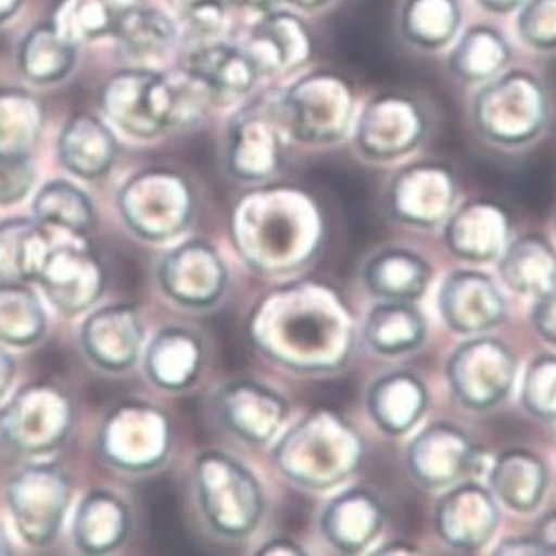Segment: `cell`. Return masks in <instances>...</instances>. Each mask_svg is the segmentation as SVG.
<instances>
[{
  "mask_svg": "<svg viewBox=\"0 0 556 556\" xmlns=\"http://www.w3.org/2000/svg\"><path fill=\"white\" fill-rule=\"evenodd\" d=\"M545 459L528 446L502 451L489 469V489L500 504L519 515L534 513L547 491Z\"/></svg>",
  "mask_w": 556,
  "mask_h": 556,
  "instance_id": "cell-32",
  "label": "cell"
},
{
  "mask_svg": "<svg viewBox=\"0 0 556 556\" xmlns=\"http://www.w3.org/2000/svg\"><path fill=\"white\" fill-rule=\"evenodd\" d=\"M174 429L169 416L143 401L115 405L98 433V453L109 467L122 473H152L172 455Z\"/></svg>",
  "mask_w": 556,
  "mask_h": 556,
  "instance_id": "cell-11",
  "label": "cell"
},
{
  "mask_svg": "<svg viewBox=\"0 0 556 556\" xmlns=\"http://www.w3.org/2000/svg\"><path fill=\"white\" fill-rule=\"evenodd\" d=\"M291 137L277 96L249 100L227 124L223 167L240 182H270L287 169Z\"/></svg>",
  "mask_w": 556,
  "mask_h": 556,
  "instance_id": "cell-9",
  "label": "cell"
},
{
  "mask_svg": "<svg viewBox=\"0 0 556 556\" xmlns=\"http://www.w3.org/2000/svg\"><path fill=\"white\" fill-rule=\"evenodd\" d=\"M493 554H547L545 547L532 536H513V539H506L497 545V549Z\"/></svg>",
  "mask_w": 556,
  "mask_h": 556,
  "instance_id": "cell-49",
  "label": "cell"
},
{
  "mask_svg": "<svg viewBox=\"0 0 556 556\" xmlns=\"http://www.w3.org/2000/svg\"><path fill=\"white\" fill-rule=\"evenodd\" d=\"M53 249L51 229L36 218H8L0 223V280L34 285Z\"/></svg>",
  "mask_w": 556,
  "mask_h": 556,
  "instance_id": "cell-36",
  "label": "cell"
},
{
  "mask_svg": "<svg viewBox=\"0 0 556 556\" xmlns=\"http://www.w3.org/2000/svg\"><path fill=\"white\" fill-rule=\"evenodd\" d=\"M16 372H18V363L16 358L0 345V401H3L12 386H14V379H16Z\"/></svg>",
  "mask_w": 556,
  "mask_h": 556,
  "instance_id": "cell-51",
  "label": "cell"
},
{
  "mask_svg": "<svg viewBox=\"0 0 556 556\" xmlns=\"http://www.w3.org/2000/svg\"><path fill=\"white\" fill-rule=\"evenodd\" d=\"M459 23L457 0H407L401 12L403 38L422 51L444 49L455 38Z\"/></svg>",
  "mask_w": 556,
  "mask_h": 556,
  "instance_id": "cell-43",
  "label": "cell"
},
{
  "mask_svg": "<svg viewBox=\"0 0 556 556\" xmlns=\"http://www.w3.org/2000/svg\"><path fill=\"white\" fill-rule=\"evenodd\" d=\"M36 285L49 304L64 317L96 308L109 289V266L90 247H53L38 273Z\"/></svg>",
  "mask_w": 556,
  "mask_h": 556,
  "instance_id": "cell-18",
  "label": "cell"
},
{
  "mask_svg": "<svg viewBox=\"0 0 556 556\" xmlns=\"http://www.w3.org/2000/svg\"><path fill=\"white\" fill-rule=\"evenodd\" d=\"M530 324L545 343L556 348V289L534 298L530 308Z\"/></svg>",
  "mask_w": 556,
  "mask_h": 556,
  "instance_id": "cell-48",
  "label": "cell"
},
{
  "mask_svg": "<svg viewBox=\"0 0 556 556\" xmlns=\"http://www.w3.org/2000/svg\"><path fill=\"white\" fill-rule=\"evenodd\" d=\"M513 238L510 212L493 199H471L457 203L442 225L446 251L467 264L497 262Z\"/></svg>",
  "mask_w": 556,
  "mask_h": 556,
  "instance_id": "cell-23",
  "label": "cell"
},
{
  "mask_svg": "<svg viewBox=\"0 0 556 556\" xmlns=\"http://www.w3.org/2000/svg\"><path fill=\"white\" fill-rule=\"evenodd\" d=\"M132 530V513L124 497L113 491H90L73 517V543L90 556L113 554L126 545Z\"/></svg>",
  "mask_w": 556,
  "mask_h": 556,
  "instance_id": "cell-31",
  "label": "cell"
},
{
  "mask_svg": "<svg viewBox=\"0 0 556 556\" xmlns=\"http://www.w3.org/2000/svg\"><path fill=\"white\" fill-rule=\"evenodd\" d=\"M113 38L117 40L122 58L146 64L172 51L178 40V25L163 10L139 3L124 14Z\"/></svg>",
  "mask_w": 556,
  "mask_h": 556,
  "instance_id": "cell-37",
  "label": "cell"
},
{
  "mask_svg": "<svg viewBox=\"0 0 556 556\" xmlns=\"http://www.w3.org/2000/svg\"><path fill=\"white\" fill-rule=\"evenodd\" d=\"M497 275L506 289L534 300L556 289V247L543 233L510 238L497 257Z\"/></svg>",
  "mask_w": 556,
  "mask_h": 556,
  "instance_id": "cell-33",
  "label": "cell"
},
{
  "mask_svg": "<svg viewBox=\"0 0 556 556\" xmlns=\"http://www.w3.org/2000/svg\"><path fill=\"white\" fill-rule=\"evenodd\" d=\"M71 497V478L55 462H31L21 467L5 489L16 530L31 547H47L58 539Z\"/></svg>",
  "mask_w": 556,
  "mask_h": 556,
  "instance_id": "cell-13",
  "label": "cell"
},
{
  "mask_svg": "<svg viewBox=\"0 0 556 556\" xmlns=\"http://www.w3.org/2000/svg\"><path fill=\"white\" fill-rule=\"evenodd\" d=\"M471 119L486 143L526 148L543 135L549 122L547 90L530 71L506 68L480 86Z\"/></svg>",
  "mask_w": 556,
  "mask_h": 556,
  "instance_id": "cell-7",
  "label": "cell"
},
{
  "mask_svg": "<svg viewBox=\"0 0 556 556\" xmlns=\"http://www.w3.org/2000/svg\"><path fill=\"white\" fill-rule=\"evenodd\" d=\"M405 467L416 486L444 491L478 473L480 448L469 431L455 422L438 420L412 438L405 451Z\"/></svg>",
  "mask_w": 556,
  "mask_h": 556,
  "instance_id": "cell-17",
  "label": "cell"
},
{
  "mask_svg": "<svg viewBox=\"0 0 556 556\" xmlns=\"http://www.w3.org/2000/svg\"><path fill=\"white\" fill-rule=\"evenodd\" d=\"M242 262L260 275H291L311 266L326 242L324 212L298 185L262 182L238 199L229 218Z\"/></svg>",
  "mask_w": 556,
  "mask_h": 556,
  "instance_id": "cell-2",
  "label": "cell"
},
{
  "mask_svg": "<svg viewBox=\"0 0 556 556\" xmlns=\"http://www.w3.org/2000/svg\"><path fill=\"white\" fill-rule=\"evenodd\" d=\"M433 280V266L416 251L386 247L363 262L361 282L375 300L418 302Z\"/></svg>",
  "mask_w": 556,
  "mask_h": 556,
  "instance_id": "cell-30",
  "label": "cell"
},
{
  "mask_svg": "<svg viewBox=\"0 0 556 556\" xmlns=\"http://www.w3.org/2000/svg\"><path fill=\"white\" fill-rule=\"evenodd\" d=\"M277 102L291 141L328 148L341 143L354 128V88L334 71H313L295 79L277 92Z\"/></svg>",
  "mask_w": 556,
  "mask_h": 556,
  "instance_id": "cell-8",
  "label": "cell"
},
{
  "mask_svg": "<svg viewBox=\"0 0 556 556\" xmlns=\"http://www.w3.org/2000/svg\"><path fill=\"white\" fill-rule=\"evenodd\" d=\"M429 135V115L407 92H381L354 119L352 139L361 159L394 163L420 148Z\"/></svg>",
  "mask_w": 556,
  "mask_h": 556,
  "instance_id": "cell-14",
  "label": "cell"
},
{
  "mask_svg": "<svg viewBox=\"0 0 556 556\" xmlns=\"http://www.w3.org/2000/svg\"><path fill=\"white\" fill-rule=\"evenodd\" d=\"M210 109L203 86L182 68L165 73L132 64L115 71L100 88L102 117L143 141L197 126Z\"/></svg>",
  "mask_w": 556,
  "mask_h": 556,
  "instance_id": "cell-3",
  "label": "cell"
},
{
  "mask_svg": "<svg viewBox=\"0 0 556 556\" xmlns=\"http://www.w3.org/2000/svg\"><path fill=\"white\" fill-rule=\"evenodd\" d=\"M444 372L448 390L462 407L491 412L513 394L519 358L506 341L486 332L462 341L451 352Z\"/></svg>",
  "mask_w": 556,
  "mask_h": 556,
  "instance_id": "cell-12",
  "label": "cell"
},
{
  "mask_svg": "<svg viewBox=\"0 0 556 556\" xmlns=\"http://www.w3.org/2000/svg\"><path fill=\"white\" fill-rule=\"evenodd\" d=\"M146 326L137 304L115 302L90 308L79 328V345L90 365L124 375L141 361Z\"/></svg>",
  "mask_w": 556,
  "mask_h": 556,
  "instance_id": "cell-21",
  "label": "cell"
},
{
  "mask_svg": "<svg viewBox=\"0 0 556 556\" xmlns=\"http://www.w3.org/2000/svg\"><path fill=\"white\" fill-rule=\"evenodd\" d=\"M161 293L180 308H216L229 289V268L220 251L203 240H185L163 255L156 268Z\"/></svg>",
  "mask_w": 556,
  "mask_h": 556,
  "instance_id": "cell-15",
  "label": "cell"
},
{
  "mask_svg": "<svg viewBox=\"0 0 556 556\" xmlns=\"http://www.w3.org/2000/svg\"><path fill=\"white\" fill-rule=\"evenodd\" d=\"M117 212L128 231L150 244H163L188 231L197 218V190L182 172L148 165L117 190Z\"/></svg>",
  "mask_w": 556,
  "mask_h": 556,
  "instance_id": "cell-5",
  "label": "cell"
},
{
  "mask_svg": "<svg viewBox=\"0 0 556 556\" xmlns=\"http://www.w3.org/2000/svg\"><path fill=\"white\" fill-rule=\"evenodd\" d=\"M363 438L337 409L319 407L289 427L270 448V462L287 482L326 493L352 480L363 465Z\"/></svg>",
  "mask_w": 556,
  "mask_h": 556,
  "instance_id": "cell-4",
  "label": "cell"
},
{
  "mask_svg": "<svg viewBox=\"0 0 556 556\" xmlns=\"http://www.w3.org/2000/svg\"><path fill=\"white\" fill-rule=\"evenodd\" d=\"M459 182L455 169L442 161L403 165L390 180L386 207L392 220L414 229H435L457 207Z\"/></svg>",
  "mask_w": 556,
  "mask_h": 556,
  "instance_id": "cell-16",
  "label": "cell"
},
{
  "mask_svg": "<svg viewBox=\"0 0 556 556\" xmlns=\"http://www.w3.org/2000/svg\"><path fill=\"white\" fill-rule=\"evenodd\" d=\"M182 71L203 86L212 106H231L247 100L260 79L244 47L218 38L192 42L185 53Z\"/></svg>",
  "mask_w": 556,
  "mask_h": 556,
  "instance_id": "cell-24",
  "label": "cell"
},
{
  "mask_svg": "<svg viewBox=\"0 0 556 556\" xmlns=\"http://www.w3.org/2000/svg\"><path fill=\"white\" fill-rule=\"evenodd\" d=\"M435 302L444 326L462 337L486 334L508 317V302L502 287L493 275L476 268L448 273Z\"/></svg>",
  "mask_w": 556,
  "mask_h": 556,
  "instance_id": "cell-20",
  "label": "cell"
},
{
  "mask_svg": "<svg viewBox=\"0 0 556 556\" xmlns=\"http://www.w3.org/2000/svg\"><path fill=\"white\" fill-rule=\"evenodd\" d=\"M77 51L79 47L47 18L23 34L16 47V66L29 84L53 86L71 77L77 66Z\"/></svg>",
  "mask_w": 556,
  "mask_h": 556,
  "instance_id": "cell-35",
  "label": "cell"
},
{
  "mask_svg": "<svg viewBox=\"0 0 556 556\" xmlns=\"http://www.w3.org/2000/svg\"><path fill=\"white\" fill-rule=\"evenodd\" d=\"M386 528V506L367 489H345L319 515V532L341 554H363Z\"/></svg>",
  "mask_w": 556,
  "mask_h": 556,
  "instance_id": "cell-27",
  "label": "cell"
},
{
  "mask_svg": "<svg viewBox=\"0 0 556 556\" xmlns=\"http://www.w3.org/2000/svg\"><path fill=\"white\" fill-rule=\"evenodd\" d=\"M47 113L31 90L0 86V152L31 154L45 130Z\"/></svg>",
  "mask_w": 556,
  "mask_h": 556,
  "instance_id": "cell-40",
  "label": "cell"
},
{
  "mask_svg": "<svg viewBox=\"0 0 556 556\" xmlns=\"http://www.w3.org/2000/svg\"><path fill=\"white\" fill-rule=\"evenodd\" d=\"M429 403L427 383L409 369H392V372L377 377L365 394L369 418L390 438H401L414 431L425 418Z\"/></svg>",
  "mask_w": 556,
  "mask_h": 556,
  "instance_id": "cell-29",
  "label": "cell"
},
{
  "mask_svg": "<svg viewBox=\"0 0 556 556\" xmlns=\"http://www.w3.org/2000/svg\"><path fill=\"white\" fill-rule=\"evenodd\" d=\"M143 0H58L51 21L77 47L113 36L124 14Z\"/></svg>",
  "mask_w": 556,
  "mask_h": 556,
  "instance_id": "cell-41",
  "label": "cell"
},
{
  "mask_svg": "<svg viewBox=\"0 0 556 556\" xmlns=\"http://www.w3.org/2000/svg\"><path fill=\"white\" fill-rule=\"evenodd\" d=\"M49 330L38 293L27 282L0 280V343L14 348L38 345Z\"/></svg>",
  "mask_w": 556,
  "mask_h": 556,
  "instance_id": "cell-42",
  "label": "cell"
},
{
  "mask_svg": "<svg viewBox=\"0 0 556 556\" xmlns=\"http://www.w3.org/2000/svg\"><path fill=\"white\" fill-rule=\"evenodd\" d=\"M255 554L257 556H270V554L300 556V554H304V547L298 541H293L291 536H275V539H268L264 545H260Z\"/></svg>",
  "mask_w": 556,
  "mask_h": 556,
  "instance_id": "cell-50",
  "label": "cell"
},
{
  "mask_svg": "<svg viewBox=\"0 0 556 556\" xmlns=\"http://www.w3.org/2000/svg\"><path fill=\"white\" fill-rule=\"evenodd\" d=\"M169 5L192 42L218 38L229 14L225 0H169Z\"/></svg>",
  "mask_w": 556,
  "mask_h": 556,
  "instance_id": "cell-45",
  "label": "cell"
},
{
  "mask_svg": "<svg viewBox=\"0 0 556 556\" xmlns=\"http://www.w3.org/2000/svg\"><path fill=\"white\" fill-rule=\"evenodd\" d=\"M247 337L262 356L295 375H337L354 356L358 328L332 287L289 282L253 304Z\"/></svg>",
  "mask_w": 556,
  "mask_h": 556,
  "instance_id": "cell-1",
  "label": "cell"
},
{
  "mask_svg": "<svg viewBox=\"0 0 556 556\" xmlns=\"http://www.w3.org/2000/svg\"><path fill=\"white\" fill-rule=\"evenodd\" d=\"M478 3L491 14H510L519 10L526 0H478Z\"/></svg>",
  "mask_w": 556,
  "mask_h": 556,
  "instance_id": "cell-55",
  "label": "cell"
},
{
  "mask_svg": "<svg viewBox=\"0 0 556 556\" xmlns=\"http://www.w3.org/2000/svg\"><path fill=\"white\" fill-rule=\"evenodd\" d=\"M289 412L291 405L280 392L253 379L229 381L214 394L218 425L251 446H264L280 435Z\"/></svg>",
  "mask_w": 556,
  "mask_h": 556,
  "instance_id": "cell-22",
  "label": "cell"
},
{
  "mask_svg": "<svg viewBox=\"0 0 556 556\" xmlns=\"http://www.w3.org/2000/svg\"><path fill=\"white\" fill-rule=\"evenodd\" d=\"M500 502L473 478L444 489L433 508V532L451 549L473 554L484 549L500 528Z\"/></svg>",
  "mask_w": 556,
  "mask_h": 556,
  "instance_id": "cell-19",
  "label": "cell"
},
{
  "mask_svg": "<svg viewBox=\"0 0 556 556\" xmlns=\"http://www.w3.org/2000/svg\"><path fill=\"white\" fill-rule=\"evenodd\" d=\"M534 539L545 547L547 554H556V510L547 513L539 519Z\"/></svg>",
  "mask_w": 556,
  "mask_h": 556,
  "instance_id": "cell-52",
  "label": "cell"
},
{
  "mask_svg": "<svg viewBox=\"0 0 556 556\" xmlns=\"http://www.w3.org/2000/svg\"><path fill=\"white\" fill-rule=\"evenodd\" d=\"M429 334L427 317L416 302L377 300L361 326L363 343L379 356H405L418 352Z\"/></svg>",
  "mask_w": 556,
  "mask_h": 556,
  "instance_id": "cell-34",
  "label": "cell"
},
{
  "mask_svg": "<svg viewBox=\"0 0 556 556\" xmlns=\"http://www.w3.org/2000/svg\"><path fill=\"white\" fill-rule=\"evenodd\" d=\"M513 49L508 40L489 25H476L448 55V71L467 84H484L508 68Z\"/></svg>",
  "mask_w": 556,
  "mask_h": 556,
  "instance_id": "cell-39",
  "label": "cell"
},
{
  "mask_svg": "<svg viewBox=\"0 0 556 556\" xmlns=\"http://www.w3.org/2000/svg\"><path fill=\"white\" fill-rule=\"evenodd\" d=\"M10 554H14V545H12L10 536H8L5 526L0 523V556H10Z\"/></svg>",
  "mask_w": 556,
  "mask_h": 556,
  "instance_id": "cell-58",
  "label": "cell"
},
{
  "mask_svg": "<svg viewBox=\"0 0 556 556\" xmlns=\"http://www.w3.org/2000/svg\"><path fill=\"white\" fill-rule=\"evenodd\" d=\"M122 146L109 122L88 111L73 113L58 135V159L64 169L86 182L106 178L117 159Z\"/></svg>",
  "mask_w": 556,
  "mask_h": 556,
  "instance_id": "cell-26",
  "label": "cell"
},
{
  "mask_svg": "<svg viewBox=\"0 0 556 556\" xmlns=\"http://www.w3.org/2000/svg\"><path fill=\"white\" fill-rule=\"evenodd\" d=\"M244 51L260 77H275L304 66L313 55L308 25L293 12L268 10L253 25Z\"/></svg>",
  "mask_w": 556,
  "mask_h": 556,
  "instance_id": "cell-25",
  "label": "cell"
},
{
  "mask_svg": "<svg viewBox=\"0 0 556 556\" xmlns=\"http://www.w3.org/2000/svg\"><path fill=\"white\" fill-rule=\"evenodd\" d=\"M31 214L49 229L58 227L77 238L98 227V210L79 185L66 178L47 180L31 201Z\"/></svg>",
  "mask_w": 556,
  "mask_h": 556,
  "instance_id": "cell-38",
  "label": "cell"
},
{
  "mask_svg": "<svg viewBox=\"0 0 556 556\" xmlns=\"http://www.w3.org/2000/svg\"><path fill=\"white\" fill-rule=\"evenodd\" d=\"M418 552V545L412 543V541H405V539H399V541H388L383 545H377L372 554H379V556H390V554H416Z\"/></svg>",
  "mask_w": 556,
  "mask_h": 556,
  "instance_id": "cell-54",
  "label": "cell"
},
{
  "mask_svg": "<svg viewBox=\"0 0 556 556\" xmlns=\"http://www.w3.org/2000/svg\"><path fill=\"white\" fill-rule=\"evenodd\" d=\"M146 379L169 394L194 388L205 367L203 339L182 326H167L152 337L143 352Z\"/></svg>",
  "mask_w": 556,
  "mask_h": 556,
  "instance_id": "cell-28",
  "label": "cell"
},
{
  "mask_svg": "<svg viewBox=\"0 0 556 556\" xmlns=\"http://www.w3.org/2000/svg\"><path fill=\"white\" fill-rule=\"evenodd\" d=\"M73 427V399L51 381L23 386L0 409V440L25 457L53 455L68 442Z\"/></svg>",
  "mask_w": 556,
  "mask_h": 556,
  "instance_id": "cell-10",
  "label": "cell"
},
{
  "mask_svg": "<svg viewBox=\"0 0 556 556\" xmlns=\"http://www.w3.org/2000/svg\"><path fill=\"white\" fill-rule=\"evenodd\" d=\"M521 407L541 422H556V354L534 356L521 377Z\"/></svg>",
  "mask_w": 556,
  "mask_h": 556,
  "instance_id": "cell-44",
  "label": "cell"
},
{
  "mask_svg": "<svg viewBox=\"0 0 556 556\" xmlns=\"http://www.w3.org/2000/svg\"><path fill=\"white\" fill-rule=\"evenodd\" d=\"M36 185V165L31 154L0 152V207H12L25 201Z\"/></svg>",
  "mask_w": 556,
  "mask_h": 556,
  "instance_id": "cell-47",
  "label": "cell"
},
{
  "mask_svg": "<svg viewBox=\"0 0 556 556\" xmlns=\"http://www.w3.org/2000/svg\"><path fill=\"white\" fill-rule=\"evenodd\" d=\"M229 12L231 10H244V12H255V14H264L273 8H277V3H282V0H225Z\"/></svg>",
  "mask_w": 556,
  "mask_h": 556,
  "instance_id": "cell-53",
  "label": "cell"
},
{
  "mask_svg": "<svg viewBox=\"0 0 556 556\" xmlns=\"http://www.w3.org/2000/svg\"><path fill=\"white\" fill-rule=\"evenodd\" d=\"M194 497L210 530L229 541L249 539L262 523L266 497L260 480L225 451H203L194 462Z\"/></svg>",
  "mask_w": 556,
  "mask_h": 556,
  "instance_id": "cell-6",
  "label": "cell"
},
{
  "mask_svg": "<svg viewBox=\"0 0 556 556\" xmlns=\"http://www.w3.org/2000/svg\"><path fill=\"white\" fill-rule=\"evenodd\" d=\"M25 5V0H0V27H5Z\"/></svg>",
  "mask_w": 556,
  "mask_h": 556,
  "instance_id": "cell-56",
  "label": "cell"
},
{
  "mask_svg": "<svg viewBox=\"0 0 556 556\" xmlns=\"http://www.w3.org/2000/svg\"><path fill=\"white\" fill-rule=\"evenodd\" d=\"M517 34L534 51H556V0H526Z\"/></svg>",
  "mask_w": 556,
  "mask_h": 556,
  "instance_id": "cell-46",
  "label": "cell"
},
{
  "mask_svg": "<svg viewBox=\"0 0 556 556\" xmlns=\"http://www.w3.org/2000/svg\"><path fill=\"white\" fill-rule=\"evenodd\" d=\"M282 3H289L298 10H304V12H313V10H319L324 5H328L330 0H282Z\"/></svg>",
  "mask_w": 556,
  "mask_h": 556,
  "instance_id": "cell-57",
  "label": "cell"
}]
</instances>
